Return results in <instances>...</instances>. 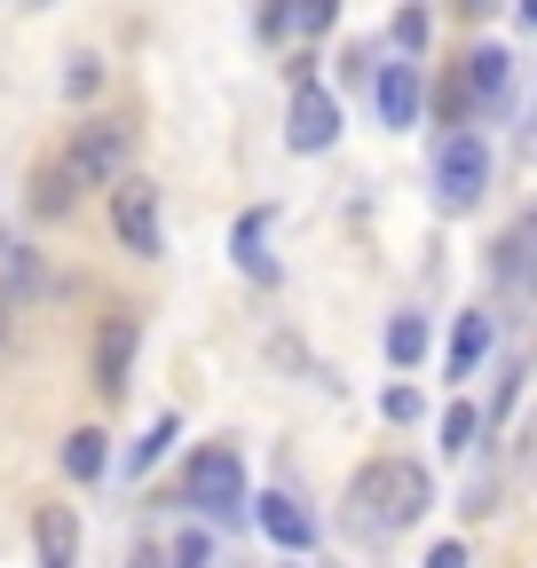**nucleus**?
Listing matches in <instances>:
<instances>
[{
  "instance_id": "1",
  "label": "nucleus",
  "mask_w": 537,
  "mask_h": 568,
  "mask_svg": "<svg viewBox=\"0 0 537 568\" xmlns=\"http://www.w3.org/2000/svg\"><path fill=\"white\" fill-rule=\"evenodd\" d=\"M435 506V481L419 458H364L356 481H348V514L372 529V537H395V529H412L419 514Z\"/></svg>"
},
{
  "instance_id": "2",
  "label": "nucleus",
  "mask_w": 537,
  "mask_h": 568,
  "mask_svg": "<svg viewBox=\"0 0 537 568\" xmlns=\"http://www.w3.org/2000/svg\"><path fill=\"white\" fill-rule=\"evenodd\" d=\"M245 458L230 450V443H206L190 466H182V506L190 514H206V521H237L245 514Z\"/></svg>"
},
{
  "instance_id": "3",
  "label": "nucleus",
  "mask_w": 537,
  "mask_h": 568,
  "mask_svg": "<svg viewBox=\"0 0 537 568\" xmlns=\"http://www.w3.org/2000/svg\"><path fill=\"white\" fill-rule=\"evenodd\" d=\"M483 190H490V142L475 126H450L435 142V205L443 213H475Z\"/></svg>"
},
{
  "instance_id": "4",
  "label": "nucleus",
  "mask_w": 537,
  "mask_h": 568,
  "mask_svg": "<svg viewBox=\"0 0 537 568\" xmlns=\"http://www.w3.org/2000/svg\"><path fill=\"white\" fill-rule=\"evenodd\" d=\"M126 159H134V134L119 119H88V126H72V142H63L55 166L72 174V190H111L126 174Z\"/></svg>"
},
{
  "instance_id": "5",
  "label": "nucleus",
  "mask_w": 537,
  "mask_h": 568,
  "mask_svg": "<svg viewBox=\"0 0 537 568\" xmlns=\"http://www.w3.org/2000/svg\"><path fill=\"white\" fill-rule=\"evenodd\" d=\"M111 230H119V245H126L134 261H159V253H166V230H159V190H151L143 174H119V182H111Z\"/></svg>"
},
{
  "instance_id": "6",
  "label": "nucleus",
  "mask_w": 537,
  "mask_h": 568,
  "mask_svg": "<svg viewBox=\"0 0 537 568\" xmlns=\"http://www.w3.org/2000/svg\"><path fill=\"white\" fill-rule=\"evenodd\" d=\"M341 134V103H332L316 80H293V103H285V142L293 151H332Z\"/></svg>"
},
{
  "instance_id": "7",
  "label": "nucleus",
  "mask_w": 537,
  "mask_h": 568,
  "mask_svg": "<svg viewBox=\"0 0 537 568\" xmlns=\"http://www.w3.org/2000/svg\"><path fill=\"white\" fill-rule=\"evenodd\" d=\"M134 347H143V324H134V316H103V332H95V387L103 395H126Z\"/></svg>"
},
{
  "instance_id": "8",
  "label": "nucleus",
  "mask_w": 537,
  "mask_h": 568,
  "mask_svg": "<svg viewBox=\"0 0 537 568\" xmlns=\"http://www.w3.org/2000/svg\"><path fill=\"white\" fill-rule=\"evenodd\" d=\"M245 506H253V521H261L268 537H277L285 552H308V545H316V514L301 506L293 489H268V497H245Z\"/></svg>"
},
{
  "instance_id": "9",
  "label": "nucleus",
  "mask_w": 537,
  "mask_h": 568,
  "mask_svg": "<svg viewBox=\"0 0 537 568\" xmlns=\"http://www.w3.org/2000/svg\"><path fill=\"white\" fill-rule=\"evenodd\" d=\"M490 276L506 293H537V213H521V222L490 245Z\"/></svg>"
},
{
  "instance_id": "10",
  "label": "nucleus",
  "mask_w": 537,
  "mask_h": 568,
  "mask_svg": "<svg viewBox=\"0 0 537 568\" xmlns=\"http://www.w3.org/2000/svg\"><path fill=\"white\" fill-rule=\"evenodd\" d=\"M268 230H277V205H253L237 213V230H230V253L253 284H277V253H268Z\"/></svg>"
},
{
  "instance_id": "11",
  "label": "nucleus",
  "mask_w": 537,
  "mask_h": 568,
  "mask_svg": "<svg viewBox=\"0 0 537 568\" xmlns=\"http://www.w3.org/2000/svg\"><path fill=\"white\" fill-rule=\"evenodd\" d=\"M466 95H475L483 111H498V103L514 95V55L490 48V40H483V48H466Z\"/></svg>"
},
{
  "instance_id": "12",
  "label": "nucleus",
  "mask_w": 537,
  "mask_h": 568,
  "mask_svg": "<svg viewBox=\"0 0 537 568\" xmlns=\"http://www.w3.org/2000/svg\"><path fill=\"white\" fill-rule=\"evenodd\" d=\"M32 545H40V568H72V560H80V521H72V506H40V514H32Z\"/></svg>"
},
{
  "instance_id": "13",
  "label": "nucleus",
  "mask_w": 537,
  "mask_h": 568,
  "mask_svg": "<svg viewBox=\"0 0 537 568\" xmlns=\"http://www.w3.org/2000/svg\"><path fill=\"white\" fill-rule=\"evenodd\" d=\"M419 95H427L419 63H379V119L387 126H412L419 119Z\"/></svg>"
},
{
  "instance_id": "14",
  "label": "nucleus",
  "mask_w": 537,
  "mask_h": 568,
  "mask_svg": "<svg viewBox=\"0 0 537 568\" xmlns=\"http://www.w3.org/2000/svg\"><path fill=\"white\" fill-rule=\"evenodd\" d=\"M490 339H498V324H490L483 308H466V316H458V332H450V379H458V387H466V379L483 372V355H490Z\"/></svg>"
},
{
  "instance_id": "15",
  "label": "nucleus",
  "mask_w": 537,
  "mask_h": 568,
  "mask_svg": "<svg viewBox=\"0 0 537 568\" xmlns=\"http://www.w3.org/2000/svg\"><path fill=\"white\" fill-rule=\"evenodd\" d=\"M332 17H341V0H285V9H268V32H293V40H316Z\"/></svg>"
},
{
  "instance_id": "16",
  "label": "nucleus",
  "mask_w": 537,
  "mask_h": 568,
  "mask_svg": "<svg viewBox=\"0 0 537 568\" xmlns=\"http://www.w3.org/2000/svg\"><path fill=\"white\" fill-rule=\"evenodd\" d=\"M387 364H395V372H412V364H427V316H419V308H403V316H387Z\"/></svg>"
},
{
  "instance_id": "17",
  "label": "nucleus",
  "mask_w": 537,
  "mask_h": 568,
  "mask_svg": "<svg viewBox=\"0 0 537 568\" xmlns=\"http://www.w3.org/2000/svg\"><path fill=\"white\" fill-rule=\"evenodd\" d=\"M103 466H111V450H103V426H80V435L63 443V474H72V481H103Z\"/></svg>"
},
{
  "instance_id": "18",
  "label": "nucleus",
  "mask_w": 537,
  "mask_h": 568,
  "mask_svg": "<svg viewBox=\"0 0 537 568\" xmlns=\"http://www.w3.org/2000/svg\"><path fill=\"white\" fill-rule=\"evenodd\" d=\"M174 435H182V418H174V410H159V418L143 426V443L126 450V474H151V466L166 458V443H174Z\"/></svg>"
},
{
  "instance_id": "19",
  "label": "nucleus",
  "mask_w": 537,
  "mask_h": 568,
  "mask_svg": "<svg viewBox=\"0 0 537 568\" xmlns=\"http://www.w3.org/2000/svg\"><path fill=\"white\" fill-rule=\"evenodd\" d=\"M475 443H483V410H475V403H450V410H443V450L466 458Z\"/></svg>"
},
{
  "instance_id": "20",
  "label": "nucleus",
  "mask_w": 537,
  "mask_h": 568,
  "mask_svg": "<svg viewBox=\"0 0 537 568\" xmlns=\"http://www.w3.org/2000/svg\"><path fill=\"white\" fill-rule=\"evenodd\" d=\"M72 174H63V166H48L40 182H32V213H40V222H55V213H72Z\"/></svg>"
},
{
  "instance_id": "21",
  "label": "nucleus",
  "mask_w": 537,
  "mask_h": 568,
  "mask_svg": "<svg viewBox=\"0 0 537 568\" xmlns=\"http://www.w3.org/2000/svg\"><path fill=\"white\" fill-rule=\"evenodd\" d=\"M32 284H40L32 253H24V245H0V301H9V293H32Z\"/></svg>"
},
{
  "instance_id": "22",
  "label": "nucleus",
  "mask_w": 537,
  "mask_h": 568,
  "mask_svg": "<svg viewBox=\"0 0 537 568\" xmlns=\"http://www.w3.org/2000/svg\"><path fill=\"white\" fill-rule=\"evenodd\" d=\"M103 88V55H72V71H63V95H72V103H88Z\"/></svg>"
},
{
  "instance_id": "23",
  "label": "nucleus",
  "mask_w": 537,
  "mask_h": 568,
  "mask_svg": "<svg viewBox=\"0 0 537 568\" xmlns=\"http://www.w3.org/2000/svg\"><path fill=\"white\" fill-rule=\"evenodd\" d=\"M166 560H174V568H214V537H206V529H182Z\"/></svg>"
},
{
  "instance_id": "24",
  "label": "nucleus",
  "mask_w": 537,
  "mask_h": 568,
  "mask_svg": "<svg viewBox=\"0 0 537 568\" xmlns=\"http://www.w3.org/2000/svg\"><path fill=\"white\" fill-rule=\"evenodd\" d=\"M379 410H387V426H412V418H419V387H412V379H395V387L379 395Z\"/></svg>"
},
{
  "instance_id": "25",
  "label": "nucleus",
  "mask_w": 537,
  "mask_h": 568,
  "mask_svg": "<svg viewBox=\"0 0 537 568\" xmlns=\"http://www.w3.org/2000/svg\"><path fill=\"white\" fill-rule=\"evenodd\" d=\"M395 48H403V55L427 48V9H395Z\"/></svg>"
},
{
  "instance_id": "26",
  "label": "nucleus",
  "mask_w": 537,
  "mask_h": 568,
  "mask_svg": "<svg viewBox=\"0 0 537 568\" xmlns=\"http://www.w3.org/2000/svg\"><path fill=\"white\" fill-rule=\"evenodd\" d=\"M341 80H348V88H364V80H372V55H364V48H356V55H341Z\"/></svg>"
},
{
  "instance_id": "27",
  "label": "nucleus",
  "mask_w": 537,
  "mask_h": 568,
  "mask_svg": "<svg viewBox=\"0 0 537 568\" xmlns=\"http://www.w3.org/2000/svg\"><path fill=\"white\" fill-rule=\"evenodd\" d=\"M427 568H466V545H450V537H443V545L427 552Z\"/></svg>"
},
{
  "instance_id": "28",
  "label": "nucleus",
  "mask_w": 537,
  "mask_h": 568,
  "mask_svg": "<svg viewBox=\"0 0 537 568\" xmlns=\"http://www.w3.org/2000/svg\"><path fill=\"white\" fill-rule=\"evenodd\" d=\"M521 134H529V142H537V88H529V126H521Z\"/></svg>"
},
{
  "instance_id": "29",
  "label": "nucleus",
  "mask_w": 537,
  "mask_h": 568,
  "mask_svg": "<svg viewBox=\"0 0 537 568\" xmlns=\"http://www.w3.org/2000/svg\"><path fill=\"white\" fill-rule=\"evenodd\" d=\"M134 568H166V560H159V552H134Z\"/></svg>"
},
{
  "instance_id": "30",
  "label": "nucleus",
  "mask_w": 537,
  "mask_h": 568,
  "mask_svg": "<svg viewBox=\"0 0 537 568\" xmlns=\"http://www.w3.org/2000/svg\"><path fill=\"white\" fill-rule=\"evenodd\" d=\"M521 24H529V32H537V0H521Z\"/></svg>"
},
{
  "instance_id": "31",
  "label": "nucleus",
  "mask_w": 537,
  "mask_h": 568,
  "mask_svg": "<svg viewBox=\"0 0 537 568\" xmlns=\"http://www.w3.org/2000/svg\"><path fill=\"white\" fill-rule=\"evenodd\" d=\"M0 347H9V301H0Z\"/></svg>"
},
{
  "instance_id": "32",
  "label": "nucleus",
  "mask_w": 537,
  "mask_h": 568,
  "mask_svg": "<svg viewBox=\"0 0 537 568\" xmlns=\"http://www.w3.org/2000/svg\"><path fill=\"white\" fill-rule=\"evenodd\" d=\"M466 9H475V17H483V9H490V0H466Z\"/></svg>"
},
{
  "instance_id": "33",
  "label": "nucleus",
  "mask_w": 537,
  "mask_h": 568,
  "mask_svg": "<svg viewBox=\"0 0 537 568\" xmlns=\"http://www.w3.org/2000/svg\"><path fill=\"white\" fill-rule=\"evenodd\" d=\"M285 568H301V552H293V560H285Z\"/></svg>"
}]
</instances>
